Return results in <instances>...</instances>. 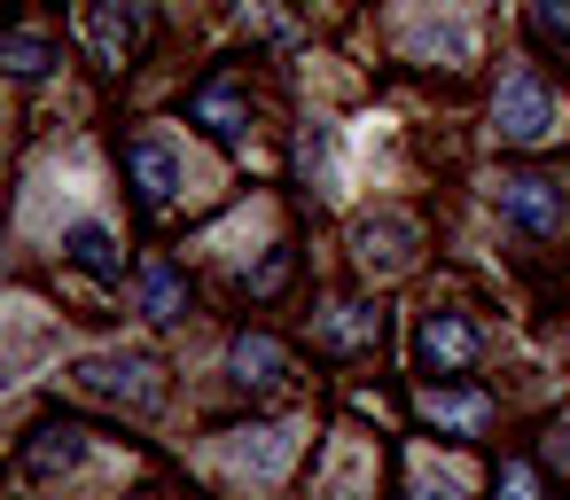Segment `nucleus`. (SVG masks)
I'll use <instances>...</instances> for the list:
<instances>
[{
  "label": "nucleus",
  "mask_w": 570,
  "mask_h": 500,
  "mask_svg": "<svg viewBox=\"0 0 570 500\" xmlns=\"http://www.w3.org/2000/svg\"><path fill=\"white\" fill-rule=\"evenodd\" d=\"M79 391H95V399H110V406H134V414H157V399H165L149 352H102V360H87V367H79Z\"/></svg>",
  "instance_id": "obj_1"
},
{
  "label": "nucleus",
  "mask_w": 570,
  "mask_h": 500,
  "mask_svg": "<svg viewBox=\"0 0 570 500\" xmlns=\"http://www.w3.org/2000/svg\"><path fill=\"white\" fill-rule=\"evenodd\" d=\"M87 40L102 63H134L149 40V0H87Z\"/></svg>",
  "instance_id": "obj_2"
},
{
  "label": "nucleus",
  "mask_w": 570,
  "mask_h": 500,
  "mask_svg": "<svg viewBox=\"0 0 570 500\" xmlns=\"http://www.w3.org/2000/svg\"><path fill=\"white\" fill-rule=\"evenodd\" d=\"M500 141H515V149H531V141H547L554 134V102H547V87L531 79V71H508L500 79Z\"/></svg>",
  "instance_id": "obj_3"
},
{
  "label": "nucleus",
  "mask_w": 570,
  "mask_h": 500,
  "mask_svg": "<svg viewBox=\"0 0 570 500\" xmlns=\"http://www.w3.org/2000/svg\"><path fill=\"white\" fill-rule=\"evenodd\" d=\"M492 204H500L523 235H554V227H562V188L539 180V173H508V180L492 188Z\"/></svg>",
  "instance_id": "obj_4"
},
{
  "label": "nucleus",
  "mask_w": 570,
  "mask_h": 500,
  "mask_svg": "<svg viewBox=\"0 0 570 500\" xmlns=\"http://www.w3.org/2000/svg\"><path fill=\"white\" fill-rule=\"evenodd\" d=\"M126 165H134V188H141L149 212H165V204L180 196V149H173L165 134H141V141L126 149Z\"/></svg>",
  "instance_id": "obj_5"
},
{
  "label": "nucleus",
  "mask_w": 570,
  "mask_h": 500,
  "mask_svg": "<svg viewBox=\"0 0 570 500\" xmlns=\"http://www.w3.org/2000/svg\"><path fill=\"white\" fill-rule=\"evenodd\" d=\"M422 367H438V375H461L469 360H476V329L461 321V313H422Z\"/></svg>",
  "instance_id": "obj_6"
},
{
  "label": "nucleus",
  "mask_w": 570,
  "mask_h": 500,
  "mask_svg": "<svg viewBox=\"0 0 570 500\" xmlns=\"http://www.w3.org/2000/svg\"><path fill=\"white\" fill-rule=\"evenodd\" d=\"M63 251H71V266L95 274V282H118V274H126V258H118V243H110L102 219H71V227H63Z\"/></svg>",
  "instance_id": "obj_7"
},
{
  "label": "nucleus",
  "mask_w": 570,
  "mask_h": 500,
  "mask_svg": "<svg viewBox=\"0 0 570 500\" xmlns=\"http://www.w3.org/2000/svg\"><path fill=\"white\" fill-rule=\"evenodd\" d=\"M235 383H250V391L289 383V352H282L274 336H235Z\"/></svg>",
  "instance_id": "obj_8"
},
{
  "label": "nucleus",
  "mask_w": 570,
  "mask_h": 500,
  "mask_svg": "<svg viewBox=\"0 0 570 500\" xmlns=\"http://www.w3.org/2000/svg\"><path fill=\"white\" fill-rule=\"evenodd\" d=\"M87 461V430H71V422H48L32 445H24V469L32 477H56V469H79Z\"/></svg>",
  "instance_id": "obj_9"
},
{
  "label": "nucleus",
  "mask_w": 570,
  "mask_h": 500,
  "mask_svg": "<svg viewBox=\"0 0 570 500\" xmlns=\"http://www.w3.org/2000/svg\"><path fill=\"white\" fill-rule=\"evenodd\" d=\"M414 243H422V227H414V219H399V212H391V219H367V227H360V258H367V266H399V258H406Z\"/></svg>",
  "instance_id": "obj_10"
},
{
  "label": "nucleus",
  "mask_w": 570,
  "mask_h": 500,
  "mask_svg": "<svg viewBox=\"0 0 570 500\" xmlns=\"http://www.w3.org/2000/svg\"><path fill=\"white\" fill-rule=\"evenodd\" d=\"M422 414L445 422V430H484V422H492V399H484V391H438V383H430V391H422Z\"/></svg>",
  "instance_id": "obj_11"
},
{
  "label": "nucleus",
  "mask_w": 570,
  "mask_h": 500,
  "mask_svg": "<svg viewBox=\"0 0 570 500\" xmlns=\"http://www.w3.org/2000/svg\"><path fill=\"white\" fill-rule=\"evenodd\" d=\"M375 329H383V313H375V305H328V321H321V352L375 344Z\"/></svg>",
  "instance_id": "obj_12"
},
{
  "label": "nucleus",
  "mask_w": 570,
  "mask_h": 500,
  "mask_svg": "<svg viewBox=\"0 0 570 500\" xmlns=\"http://www.w3.org/2000/svg\"><path fill=\"white\" fill-rule=\"evenodd\" d=\"M196 118H204L212 134H243V102H235V87H227V79L204 87V95H196Z\"/></svg>",
  "instance_id": "obj_13"
},
{
  "label": "nucleus",
  "mask_w": 570,
  "mask_h": 500,
  "mask_svg": "<svg viewBox=\"0 0 570 500\" xmlns=\"http://www.w3.org/2000/svg\"><path fill=\"white\" fill-rule=\"evenodd\" d=\"M141 297H149V313H157V321H173V313L188 305V290H180V274H173V266H149V274H141Z\"/></svg>",
  "instance_id": "obj_14"
},
{
  "label": "nucleus",
  "mask_w": 570,
  "mask_h": 500,
  "mask_svg": "<svg viewBox=\"0 0 570 500\" xmlns=\"http://www.w3.org/2000/svg\"><path fill=\"white\" fill-rule=\"evenodd\" d=\"M9 71H17V79H40V71H56V48H48L40 32H17V40H9Z\"/></svg>",
  "instance_id": "obj_15"
},
{
  "label": "nucleus",
  "mask_w": 570,
  "mask_h": 500,
  "mask_svg": "<svg viewBox=\"0 0 570 500\" xmlns=\"http://www.w3.org/2000/svg\"><path fill=\"white\" fill-rule=\"evenodd\" d=\"M531 32L547 48H570V0H531Z\"/></svg>",
  "instance_id": "obj_16"
},
{
  "label": "nucleus",
  "mask_w": 570,
  "mask_h": 500,
  "mask_svg": "<svg viewBox=\"0 0 570 500\" xmlns=\"http://www.w3.org/2000/svg\"><path fill=\"white\" fill-rule=\"evenodd\" d=\"M500 500H539V477H531L523 461H508V469H500Z\"/></svg>",
  "instance_id": "obj_17"
},
{
  "label": "nucleus",
  "mask_w": 570,
  "mask_h": 500,
  "mask_svg": "<svg viewBox=\"0 0 570 500\" xmlns=\"http://www.w3.org/2000/svg\"><path fill=\"white\" fill-rule=\"evenodd\" d=\"M282 282H289V251H274V258H266V266L250 274V290H258V297H274Z\"/></svg>",
  "instance_id": "obj_18"
},
{
  "label": "nucleus",
  "mask_w": 570,
  "mask_h": 500,
  "mask_svg": "<svg viewBox=\"0 0 570 500\" xmlns=\"http://www.w3.org/2000/svg\"><path fill=\"white\" fill-rule=\"evenodd\" d=\"M547 461H554V469H570V422H554V430H547Z\"/></svg>",
  "instance_id": "obj_19"
}]
</instances>
